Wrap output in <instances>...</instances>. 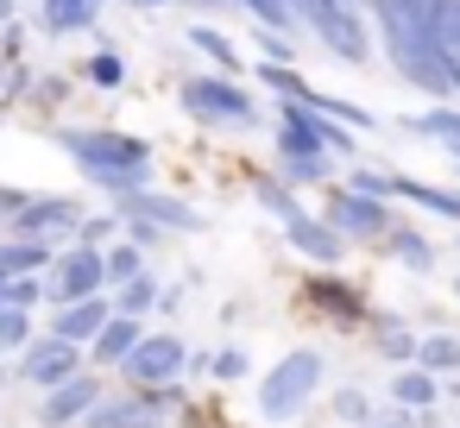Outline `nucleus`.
I'll list each match as a JSON object with an SVG mask.
<instances>
[{
	"instance_id": "49530a36",
	"label": "nucleus",
	"mask_w": 460,
	"mask_h": 428,
	"mask_svg": "<svg viewBox=\"0 0 460 428\" xmlns=\"http://www.w3.org/2000/svg\"><path fill=\"white\" fill-rule=\"evenodd\" d=\"M202 7H234V0H202Z\"/></svg>"
},
{
	"instance_id": "72a5a7b5",
	"label": "nucleus",
	"mask_w": 460,
	"mask_h": 428,
	"mask_svg": "<svg viewBox=\"0 0 460 428\" xmlns=\"http://www.w3.org/2000/svg\"><path fill=\"white\" fill-rule=\"evenodd\" d=\"M76 240H83V246H114V240H120V214H114V208H102V214H89V208H83Z\"/></svg>"
},
{
	"instance_id": "a19ab883",
	"label": "nucleus",
	"mask_w": 460,
	"mask_h": 428,
	"mask_svg": "<svg viewBox=\"0 0 460 428\" xmlns=\"http://www.w3.org/2000/svg\"><path fill=\"white\" fill-rule=\"evenodd\" d=\"M359 428H416V415H403V409H391V415H366Z\"/></svg>"
},
{
	"instance_id": "bb28decb",
	"label": "nucleus",
	"mask_w": 460,
	"mask_h": 428,
	"mask_svg": "<svg viewBox=\"0 0 460 428\" xmlns=\"http://www.w3.org/2000/svg\"><path fill=\"white\" fill-rule=\"evenodd\" d=\"M252 76H259V89H271L278 101H303V95H309V76H303L296 64H259Z\"/></svg>"
},
{
	"instance_id": "4468645a",
	"label": "nucleus",
	"mask_w": 460,
	"mask_h": 428,
	"mask_svg": "<svg viewBox=\"0 0 460 428\" xmlns=\"http://www.w3.org/2000/svg\"><path fill=\"white\" fill-rule=\"evenodd\" d=\"M102 403V384H95V371H76V378H64V384H51L45 390V403L32 409L45 428H76L89 409Z\"/></svg>"
},
{
	"instance_id": "4c0bfd02",
	"label": "nucleus",
	"mask_w": 460,
	"mask_h": 428,
	"mask_svg": "<svg viewBox=\"0 0 460 428\" xmlns=\"http://www.w3.org/2000/svg\"><path fill=\"white\" fill-rule=\"evenodd\" d=\"M45 302V277H7V309H39Z\"/></svg>"
},
{
	"instance_id": "5701e85b",
	"label": "nucleus",
	"mask_w": 460,
	"mask_h": 428,
	"mask_svg": "<svg viewBox=\"0 0 460 428\" xmlns=\"http://www.w3.org/2000/svg\"><path fill=\"white\" fill-rule=\"evenodd\" d=\"M372 346H378V359H391V365H416V334L403 328V315H372Z\"/></svg>"
},
{
	"instance_id": "09e8293b",
	"label": "nucleus",
	"mask_w": 460,
	"mask_h": 428,
	"mask_svg": "<svg viewBox=\"0 0 460 428\" xmlns=\"http://www.w3.org/2000/svg\"><path fill=\"white\" fill-rule=\"evenodd\" d=\"M102 7H108V0H102Z\"/></svg>"
},
{
	"instance_id": "de8ad7c7",
	"label": "nucleus",
	"mask_w": 460,
	"mask_h": 428,
	"mask_svg": "<svg viewBox=\"0 0 460 428\" xmlns=\"http://www.w3.org/2000/svg\"><path fill=\"white\" fill-rule=\"evenodd\" d=\"M454 290H460V277H454Z\"/></svg>"
},
{
	"instance_id": "2eb2a0df",
	"label": "nucleus",
	"mask_w": 460,
	"mask_h": 428,
	"mask_svg": "<svg viewBox=\"0 0 460 428\" xmlns=\"http://www.w3.org/2000/svg\"><path fill=\"white\" fill-rule=\"evenodd\" d=\"M108 315H114V296H108V290L76 296V302H58V309H51V334H64V340H76V346L89 353V340L108 328Z\"/></svg>"
},
{
	"instance_id": "c756f323",
	"label": "nucleus",
	"mask_w": 460,
	"mask_h": 428,
	"mask_svg": "<svg viewBox=\"0 0 460 428\" xmlns=\"http://www.w3.org/2000/svg\"><path fill=\"white\" fill-rule=\"evenodd\" d=\"M83 83H95V89H120V83H127V57H120L114 45L89 51V57H83Z\"/></svg>"
},
{
	"instance_id": "c03bdc74",
	"label": "nucleus",
	"mask_w": 460,
	"mask_h": 428,
	"mask_svg": "<svg viewBox=\"0 0 460 428\" xmlns=\"http://www.w3.org/2000/svg\"><path fill=\"white\" fill-rule=\"evenodd\" d=\"M447 158H454V177H460V145H447Z\"/></svg>"
},
{
	"instance_id": "423d86ee",
	"label": "nucleus",
	"mask_w": 460,
	"mask_h": 428,
	"mask_svg": "<svg viewBox=\"0 0 460 428\" xmlns=\"http://www.w3.org/2000/svg\"><path fill=\"white\" fill-rule=\"evenodd\" d=\"M322 221L347 240V246H378L391 227H397V208L385 202V196H366V189H353V183H341V189H328V202H322Z\"/></svg>"
},
{
	"instance_id": "f3484780",
	"label": "nucleus",
	"mask_w": 460,
	"mask_h": 428,
	"mask_svg": "<svg viewBox=\"0 0 460 428\" xmlns=\"http://www.w3.org/2000/svg\"><path fill=\"white\" fill-rule=\"evenodd\" d=\"M95 20H102V0H39V32L45 39L95 32Z\"/></svg>"
},
{
	"instance_id": "6ab92c4d",
	"label": "nucleus",
	"mask_w": 460,
	"mask_h": 428,
	"mask_svg": "<svg viewBox=\"0 0 460 428\" xmlns=\"http://www.w3.org/2000/svg\"><path fill=\"white\" fill-rule=\"evenodd\" d=\"M391 202H416L441 221H460V189H441V183H422V177H403V170H391Z\"/></svg>"
},
{
	"instance_id": "2f4dec72",
	"label": "nucleus",
	"mask_w": 460,
	"mask_h": 428,
	"mask_svg": "<svg viewBox=\"0 0 460 428\" xmlns=\"http://www.w3.org/2000/svg\"><path fill=\"white\" fill-rule=\"evenodd\" d=\"M234 7H246V13H252V26L296 32V7H290V0H234Z\"/></svg>"
},
{
	"instance_id": "39448f33",
	"label": "nucleus",
	"mask_w": 460,
	"mask_h": 428,
	"mask_svg": "<svg viewBox=\"0 0 460 428\" xmlns=\"http://www.w3.org/2000/svg\"><path fill=\"white\" fill-rule=\"evenodd\" d=\"M322 371H328V359H322L315 346H290V353L259 378V415H265V422H296V415L309 409V397L322 390Z\"/></svg>"
},
{
	"instance_id": "b1692460",
	"label": "nucleus",
	"mask_w": 460,
	"mask_h": 428,
	"mask_svg": "<svg viewBox=\"0 0 460 428\" xmlns=\"http://www.w3.org/2000/svg\"><path fill=\"white\" fill-rule=\"evenodd\" d=\"M158 290H164V284H158V271L146 265L139 277H127V284H114L108 296H114V315H133V321H139V315H152V309H158Z\"/></svg>"
},
{
	"instance_id": "9b49d317",
	"label": "nucleus",
	"mask_w": 460,
	"mask_h": 428,
	"mask_svg": "<svg viewBox=\"0 0 460 428\" xmlns=\"http://www.w3.org/2000/svg\"><path fill=\"white\" fill-rule=\"evenodd\" d=\"M83 359H89V353H83L76 340H64V334H32V340L20 346V378L39 384V390H51V384L76 378Z\"/></svg>"
},
{
	"instance_id": "e433bc0d",
	"label": "nucleus",
	"mask_w": 460,
	"mask_h": 428,
	"mask_svg": "<svg viewBox=\"0 0 460 428\" xmlns=\"http://www.w3.org/2000/svg\"><path fill=\"white\" fill-rule=\"evenodd\" d=\"M328 409H334V415H341V422H353V428H359V422H366V415H372V397H366V390H353V384H347V390H334V403H328Z\"/></svg>"
},
{
	"instance_id": "9d476101",
	"label": "nucleus",
	"mask_w": 460,
	"mask_h": 428,
	"mask_svg": "<svg viewBox=\"0 0 460 428\" xmlns=\"http://www.w3.org/2000/svg\"><path fill=\"white\" fill-rule=\"evenodd\" d=\"M296 296H303V309H315V315H328L334 328H359V321H372V309H366V296H359V284H347L341 271H309Z\"/></svg>"
},
{
	"instance_id": "79ce46f5",
	"label": "nucleus",
	"mask_w": 460,
	"mask_h": 428,
	"mask_svg": "<svg viewBox=\"0 0 460 428\" xmlns=\"http://www.w3.org/2000/svg\"><path fill=\"white\" fill-rule=\"evenodd\" d=\"M177 309H183V284H164L158 290V315H177Z\"/></svg>"
},
{
	"instance_id": "a211bd4d",
	"label": "nucleus",
	"mask_w": 460,
	"mask_h": 428,
	"mask_svg": "<svg viewBox=\"0 0 460 428\" xmlns=\"http://www.w3.org/2000/svg\"><path fill=\"white\" fill-rule=\"evenodd\" d=\"M139 340H146V328L133 315H108V328L89 340V365H127Z\"/></svg>"
},
{
	"instance_id": "1a4fd4ad",
	"label": "nucleus",
	"mask_w": 460,
	"mask_h": 428,
	"mask_svg": "<svg viewBox=\"0 0 460 428\" xmlns=\"http://www.w3.org/2000/svg\"><path fill=\"white\" fill-rule=\"evenodd\" d=\"M114 214L120 221H152L158 233H196L202 227V208H190L183 196H171V189H133V196H114Z\"/></svg>"
},
{
	"instance_id": "58836bf2",
	"label": "nucleus",
	"mask_w": 460,
	"mask_h": 428,
	"mask_svg": "<svg viewBox=\"0 0 460 428\" xmlns=\"http://www.w3.org/2000/svg\"><path fill=\"white\" fill-rule=\"evenodd\" d=\"M353 189H366V196H385V202H391V170H378V164H353Z\"/></svg>"
},
{
	"instance_id": "f257e3e1",
	"label": "nucleus",
	"mask_w": 460,
	"mask_h": 428,
	"mask_svg": "<svg viewBox=\"0 0 460 428\" xmlns=\"http://www.w3.org/2000/svg\"><path fill=\"white\" fill-rule=\"evenodd\" d=\"M366 13H372V32H378L391 70H397L410 89H422L429 101H454V83H447V70H441V57H435L429 7H422V0H366Z\"/></svg>"
},
{
	"instance_id": "f704fd0d",
	"label": "nucleus",
	"mask_w": 460,
	"mask_h": 428,
	"mask_svg": "<svg viewBox=\"0 0 460 428\" xmlns=\"http://www.w3.org/2000/svg\"><path fill=\"white\" fill-rule=\"evenodd\" d=\"M32 340V309H7L0 302V353H20Z\"/></svg>"
},
{
	"instance_id": "a18cd8bd",
	"label": "nucleus",
	"mask_w": 460,
	"mask_h": 428,
	"mask_svg": "<svg viewBox=\"0 0 460 428\" xmlns=\"http://www.w3.org/2000/svg\"><path fill=\"white\" fill-rule=\"evenodd\" d=\"M0 302H7V271H0Z\"/></svg>"
},
{
	"instance_id": "ea45409f",
	"label": "nucleus",
	"mask_w": 460,
	"mask_h": 428,
	"mask_svg": "<svg viewBox=\"0 0 460 428\" xmlns=\"http://www.w3.org/2000/svg\"><path fill=\"white\" fill-rule=\"evenodd\" d=\"M64 95H70V83H64V76H39V83H32V101H39V108H58Z\"/></svg>"
},
{
	"instance_id": "dca6fc26",
	"label": "nucleus",
	"mask_w": 460,
	"mask_h": 428,
	"mask_svg": "<svg viewBox=\"0 0 460 428\" xmlns=\"http://www.w3.org/2000/svg\"><path fill=\"white\" fill-rule=\"evenodd\" d=\"M83 428H164V409H152L146 390H139V397H102V403L83 415Z\"/></svg>"
},
{
	"instance_id": "f03ea898",
	"label": "nucleus",
	"mask_w": 460,
	"mask_h": 428,
	"mask_svg": "<svg viewBox=\"0 0 460 428\" xmlns=\"http://www.w3.org/2000/svg\"><path fill=\"white\" fill-rule=\"evenodd\" d=\"M64 158L83 170V183H95L102 196H133L152 183V139L120 133V127H64L58 133Z\"/></svg>"
},
{
	"instance_id": "7c9ffc66",
	"label": "nucleus",
	"mask_w": 460,
	"mask_h": 428,
	"mask_svg": "<svg viewBox=\"0 0 460 428\" xmlns=\"http://www.w3.org/2000/svg\"><path fill=\"white\" fill-rule=\"evenodd\" d=\"M252 196H259V202H265V208H271L278 221H290V214L303 208V196H296V189H290L284 177H252Z\"/></svg>"
},
{
	"instance_id": "393cba45",
	"label": "nucleus",
	"mask_w": 460,
	"mask_h": 428,
	"mask_svg": "<svg viewBox=\"0 0 460 428\" xmlns=\"http://www.w3.org/2000/svg\"><path fill=\"white\" fill-rule=\"evenodd\" d=\"M378 246H385V252H391V258H397L403 271H429V265H435V246H429V240H422L416 227H403V221H397V227H391V233H385Z\"/></svg>"
},
{
	"instance_id": "f8f14e48",
	"label": "nucleus",
	"mask_w": 460,
	"mask_h": 428,
	"mask_svg": "<svg viewBox=\"0 0 460 428\" xmlns=\"http://www.w3.org/2000/svg\"><path fill=\"white\" fill-rule=\"evenodd\" d=\"M120 371H127L139 390H152V384H171V378H183V371H190V346H183L177 334H146Z\"/></svg>"
},
{
	"instance_id": "aec40b11",
	"label": "nucleus",
	"mask_w": 460,
	"mask_h": 428,
	"mask_svg": "<svg viewBox=\"0 0 460 428\" xmlns=\"http://www.w3.org/2000/svg\"><path fill=\"white\" fill-rule=\"evenodd\" d=\"M51 258H58L51 240H26V233H7V240H0V271H7V277H45Z\"/></svg>"
},
{
	"instance_id": "a878e982",
	"label": "nucleus",
	"mask_w": 460,
	"mask_h": 428,
	"mask_svg": "<svg viewBox=\"0 0 460 428\" xmlns=\"http://www.w3.org/2000/svg\"><path fill=\"white\" fill-rule=\"evenodd\" d=\"M410 139H441V145H460V108H422L403 120Z\"/></svg>"
},
{
	"instance_id": "6e6552de",
	"label": "nucleus",
	"mask_w": 460,
	"mask_h": 428,
	"mask_svg": "<svg viewBox=\"0 0 460 428\" xmlns=\"http://www.w3.org/2000/svg\"><path fill=\"white\" fill-rule=\"evenodd\" d=\"M76 221H83V202H76V196H45V189H32V196H26V208L7 221V233L70 246V240H76Z\"/></svg>"
},
{
	"instance_id": "c9c22d12",
	"label": "nucleus",
	"mask_w": 460,
	"mask_h": 428,
	"mask_svg": "<svg viewBox=\"0 0 460 428\" xmlns=\"http://www.w3.org/2000/svg\"><path fill=\"white\" fill-rule=\"evenodd\" d=\"M208 371H215L221 384H240V378L252 371V353H246V346H221V353H208Z\"/></svg>"
},
{
	"instance_id": "cd10ccee",
	"label": "nucleus",
	"mask_w": 460,
	"mask_h": 428,
	"mask_svg": "<svg viewBox=\"0 0 460 428\" xmlns=\"http://www.w3.org/2000/svg\"><path fill=\"white\" fill-rule=\"evenodd\" d=\"M146 246H133V240H114V246H102V265H108V290L114 284H127V277H139L146 271Z\"/></svg>"
},
{
	"instance_id": "412c9836",
	"label": "nucleus",
	"mask_w": 460,
	"mask_h": 428,
	"mask_svg": "<svg viewBox=\"0 0 460 428\" xmlns=\"http://www.w3.org/2000/svg\"><path fill=\"white\" fill-rule=\"evenodd\" d=\"M190 51H196V57L208 64V70H221V76H240V70H246L240 45H234V39H227L221 26H202V20H196V26H190Z\"/></svg>"
},
{
	"instance_id": "7ed1b4c3",
	"label": "nucleus",
	"mask_w": 460,
	"mask_h": 428,
	"mask_svg": "<svg viewBox=\"0 0 460 428\" xmlns=\"http://www.w3.org/2000/svg\"><path fill=\"white\" fill-rule=\"evenodd\" d=\"M177 101H183V114H190L196 127H208V133H259V120H265V101H259L240 76H221V70L183 76V83H177Z\"/></svg>"
},
{
	"instance_id": "0eeeda50",
	"label": "nucleus",
	"mask_w": 460,
	"mask_h": 428,
	"mask_svg": "<svg viewBox=\"0 0 460 428\" xmlns=\"http://www.w3.org/2000/svg\"><path fill=\"white\" fill-rule=\"evenodd\" d=\"M95 290H108L102 246H83V240L58 246V258H51V271H45V302L58 309V302H76V296H95Z\"/></svg>"
},
{
	"instance_id": "c85d7f7f",
	"label": "nucleus",
	"mask_w": 460,
	"mask_h": 428,
	"mask_svg": "<svg viewBox=\"0 0 460 428\" xmlns=\"http://www.w3.org/2000/svg\"><path fill=\"white\" fill-rule=\"evenodd\" d=\"M416 365H422V371H435V378L460 371V334H429V340L416 346Z\"/></svg>"
},
{
	"instance_id": "473e14b6",
	"label": "nucleus",
	"mask_w": 460,
	"mask_h": 428,
	"mask_svg": "<svg viewBox=\"0 0 460 428\" xmlns=\"http://www.w3.org/2000/svg\"><path fill=\"white\" fill-rule=\"evenodd\" d=\"M252 51H259V64H296L303 57L290 45V32H271V26H252Z\"/></svg>"
},
{
	"instance_id": "4be33fe9",
	"label": "nucleus",
	"mask_w": 460,
	"mask_h": 428,
	"mask_svg": "<svg viewBox=\"0 0 460 428\" xmlns=\"http://www.w3.org/2000/svg\"><path fill=\"white\" fill-rule=\"evenodd\" d=\"M435 397H441L435 371H422V365H397L391 371V403L397 409H435Z\"/></svg>"
},
{
	"instance_id": "20e7f679",
	"label": "nucleus",
	"mask_w": 460,
	"mask_h": 428,
	"mask_svg": "<svg viewBox=\"0 0 460 428\" xmlns=\"http://www.w3.org/2000/svg\"><path fill=\"white\" fill-rule=\"evenodd\" d=\"M296 26L334 57V64H366L372 57V32H366V7L359 0H290Z\"/></svg>"
},
{
	"instance_id": "ddd939ff",
	"label": "nucleus",
	"mask_w": 460,
	"mask_h": 428,
	"mask_svg": "<svg viewBox=\"0 0 460 428\" xmlns=\"http://www.w3.org/2000/svg\"><path fill=\"white\" fill-rule=\"evenodd\" d=\"M284 227V240H290V252H303L315 271H334L341 258H347V240L322 221V208H296L290 221H278Z\"/></svg>"
},
{
	"instance_id": "37998d69",
	"label": "nucleus",
	"mask_w": 460,
	"mask_h": 428,
	"mask_svg": "<svg viewBox=\"0 0 460 428\" xmlns=\"http://www.w3.org/2000/svg\"><path fill=\"white\" fill-rule=\"evenodd\" d=\"M127 7H139V13H152V7H171V0H127Z\"/></svg>"
}]
</instances>
